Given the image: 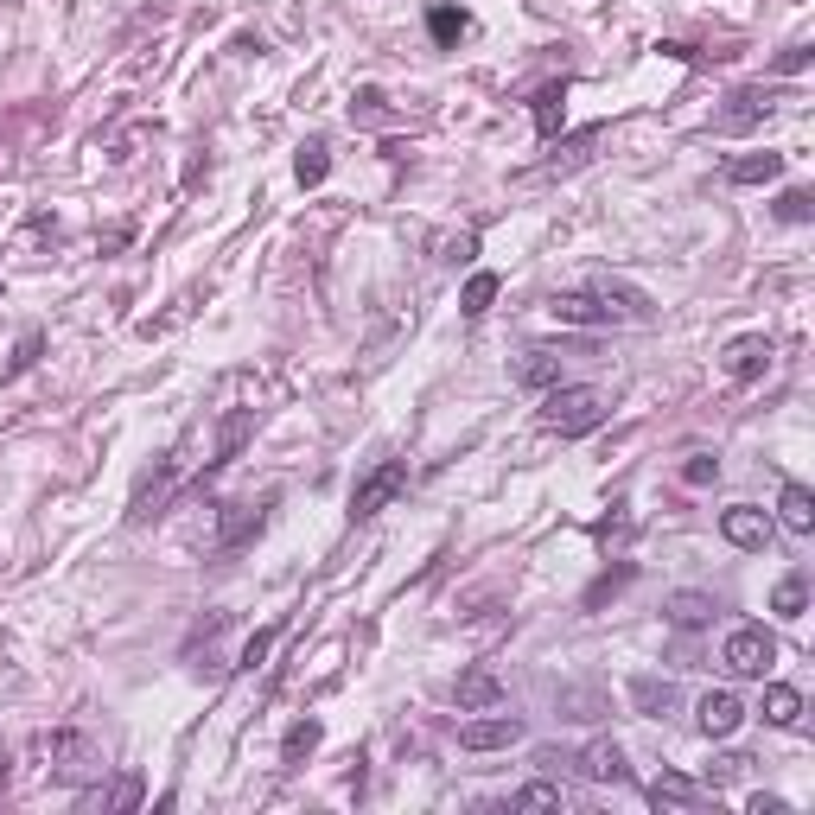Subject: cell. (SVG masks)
<instances>
[{
	"instance_id": "cell-21",
	"label": "cell",
	"mask_w": 815,
	"mask_h": 815,
	"mask_svg": "<svg viewBox=\"0 0 815 815\" xmlns=\"http://www.w3.org/2000/svg\"><path fill=\"white\" fill-rule=\"evenodd\" d=\"M497 287H504V281L478 268L472 281H465V293H459V312H465V319H484V312H491V300H497Z\"/></svg>"
},
{
	"instance_id": "cell-32",
	"label": "cell",
	"mask_w": 815,
	"mask_h": 815,
	"mask_svg": "<svg viewBox=\"0 0 815 815\" xmlns=\"http://www.w3.org/2000/svg\"><path fill=\"white\" fill-rule=\"evenodd\" d=\"M561 707H567V720H593L605 701L593 695V688H561Z\"/></svg>"
},
{
	"instance_id": "cell-14",
	"label": "cell",
	"mask_w": 815,
	"mask_h": 815,
	"mask_svg": "<svg viewBox=\"0 0 815 815\" xmlns=\"http://www.w3.org/2000/svg\"><path fill=\"white\" fill-rule=\"evenodd\" d=\"M784 172V153H745V160H726V185H771Z\"/></svg>"
},
{
	"instance_id": "cell-30",
	"label": "cell",
	"mask_w": 815,
	"mask_h": 815,
	"mask_svg": "<svg viewBox=\"0 0 815 815\" xmlns=\"http://www.w3.org/2000/svg\"><path fill=\"white\" fill-rule=\"evenodd\" d=\"M465 26H472V20H465L459 7H433V13H427V32H433V39H440V45H453V39H459Z\"/></svg>"
},
{
	"instance_id": "cell-15",
	"label": "cell",
	"mask_w": 815,
	"mask_h": 815,
	"mask_svg": "<svg viewBox=\"0 0 815 815\" xmlns=\"http://www.w3.org/2000/svg\"><path fill=\"white\" fill-rule=\"evenodd\" d=\"M650 803L656 809H695L701 803V784H695V777H682V771H663L650 784Z\"/></svg>"
},
{
	"instance_id": "cell-10",
	"label": "cell",
	"mask_w": 815,
	"mask_h": 815,
	"mask_svg": "<svg viewBox=\"0 0 815 815\" xmlns=\"http://www.w3.org/2000/svg\"><path fill=\"white\" fill-rule=\"evenodd\" d=\"M771 370V338H733L726 344V376H733V383H758V376Z\"/></svg>"
},
{
	"instance_id": "cell-4",
	"label": "cell",
	"mask_w": 815,
	"mask_h": 815,
	"mask_svg": "<svg viewBox=\"0 0 815 815\" xmlns=\"http://www.w3.org/2000/svg\"><path fill=\"white\" fill-rule=\"evenodd\" d=\"M516 739H523V720H516V714H491V707H484V720H465L459 726L465 752H504V745H516Z\"/></svg>"
},
{
	"instance_id": "cell-35",
	"label": "cell",
	"mask_w": 815,
	"mask_h": 815,
	"mask_svg": "<svg viewBox=\"0 0 815 815\" xmlns=\"http://www.w3.org/2000/svg\"><path fill=\"white\" fill-rule=\"evenodd\" d=\"M777 217H784V223H809V217H815L809 192H784V198H777Z\"/></svg>"
},
{
	"instance_id": "cell-5",
	"label": "cell",
	"mask_w": 815,
	"mask_h": 815,
	"mask_svg": "<svg viewBox=\"0 0 815 815\" xmlns=\"http://www.w3.org/2000/svg\"><path fill=\"white\" fill-rule=\"evenodd\" d=\"M39 745H45V758H51V765H58L64 777H83V771H96V765H102V758H96V745L83 739L77 726H58V733H45Z\"/></svg>"
},
{
	"instance_id": "cell-27",
	"label": "cell",
	"mask_w": 815,
	"mask_h": 815,
	"mask_svg": "<svg viewBox=\"0 0 815 815\" xmlns=\"http://www.w3.org/2000/svg\"><path fill=\"white\" fill-rule=\"evenodd\" d=\"M319 745V720H300V726H287V739H281V758L287 765H300V758Z\"/></svg>"
},
{
	"instance_id": "cell-12",
	"label": "cell",
	"mask_w": 815,
	"mask_h": 815,
	"mask_svg": "<svg viewBox=\"0 0 815 815\" xmlns=\"http://www.w3.org/2000/svg\"><path fill=\"white\" fill-rule=\"evenodd\" d=\"M777 523H784L790 535H809L815 529V497H809V484H784V491H777Z\"/></svg>"
},
{
	"instance_id": "cell-38",
	"label": "cell",
	"mask_w": 815,
	"mask_h": 815,
	"mask_svg": "<svg viewBox=\"0 0 815 815\" xmlns=\"http://www.w3.org/2000/svg\"><path fill=\"white\" fill-rule=\"evenodd\" d=\"M745 809H752V815H790V803H784V796H752Z\"/></svg>"
},
{
	"instance_id": "cell-8",
	"label": "cell",
	"mask_w": 815,
	"mask_h": 815,
	"mask_svg": "<svg viewBox=\"0 0 815 815\" xmlns=\"http://www.w3.org/2000/svg\"><path fill=\"white\" fill-rule=\"evenodd\" d=\"M548 312H554L561 325H618V312L605 306L593 287H586V293H554V300H548Z\"/></svg>"
},
{
	"instance_id": "cell-16",
	"label": "cell",
	"mask_w": 815,
	"mask_h": 815,
	"mask_svg": "<svg viewBox=\"0 0 815 815\" xmlns=\"http://www.w3.org/2000/svg\"><path fill=\"white\" fill-rule=\"evenodd\" d=\"M631 701L644 707V714L663 720V714H675V707H682V688H675V682H656V675H637V682H631Z\"/></svg>"
},
{
	"instance_id": "cell-36",
	"label": "cell",
	"mask_w": 815,
	"mask_h": 815,
	"mask_svg": "<svg viewBox=\"0 0 815 815\" xmlns=\"http://www.w3.org/2000/svg\"><path fill=\"white\" fill-rule=\"evenodd\" d=\"M109 803L115 809H134V803H141V777H121V784L109 790Z\"/></svg>"
},
{
	"instance_id": "cell-31",
	"label": "cell",
	"mask_w": 815,
	"mask_h": 815,
	"mask_svg": "<svg viewBox=\"0 0 815 815\" xmlns=\"http://www.w3.org/2000/svg\"><path fill=\"white\" fill-rule=\"evenodd\" d=\"M631 574H637V567H631V561H624V567H612V574H599L593 586H586V612H593V605H605V599H612V593H618V586H624V580H631Z\"/></svg>"
},
{
	"instance_id": "cell-17",
	"label": "cell",
	"mask_w": 815,
	"mask_h": 815,
	"mask_svg": "<svg viewBox=\"0 0 815 815\" xmlns=\"http://www.w3.org/2000/svg\"><path fill=\"white\" fill-rule=\"evenodd\" d=\"M561 121H567V83H548V90H535V134H542V141H554V134H561Z\"/></svg>"
},
{
	"instance_id": "cell-22",
	"label": "cell",
	"mask_w": 815,
	"mask_h": 815,
	"mask_svg": "<svg viewBox=\"0 0 815 815\" xmlns=\"http://www.w3.org/2000/svg\"><path fill=\"white\" fill-rule=\"evenodd\" d=\"M172 478H179V459H160V478H147L141 491H134V516H153L166 504V491H172Z\"/></svg>"
},
{
	"instance_id": "cell-20",
	"label": "cell",
	"mask_w": 815,
	"mask_h": 815,
	"mask_svg": "<svg viewBox=\"0 0 815 815\" xmlns=\"http://www.w3.org/2000/svg\"><path fill=\"white\" fill-rule=\"evenodd\" d=\"M765 720L771 726H796V720H803V695H796L790 682H771L765 688Z\"/></svg>"
},
{
	"instance_id": "cell-34",
	"label": "cell",
	"mask_w": 815,
	"mask_h": 815,
	"mask_svg": "<svg viewBox=\"0 0 815 815\" xmlns=\"http://www.w3.org/2000/svg\"><path fill=\"white\" fill-rule=\"evenodd\" d=\"M39 351H45V332H26V338H20V351H13V363H7V376L32 370V363H39Z\"/></svg>"
},
{
	"instance_id": "cell-7",
	"label": "cell",
	"mask_w": 815,
	"mask_h": 815,
	"mask_svg": "<svg viewBox=\"0 0 815 815\" xmlns=\"http://www.w3.org/2000/svg\"><path fill=\"white\" fill-rule=\"evenodd\" d=\"M739 720H745V701L733 695V688H707L701 695V733L707 739H733Z\"/></svg>"
},
{
	"instance_id": "cell-11",
	"label": "cell",
	"mask_w": 815,
	"mask_h": 815,
	"mask_svg": "<svg viewBox=\"0 0 815 815\" xmlns=\"http://www.w3.org/2000/svg\"><path fill=\"white\" fill-rule=\"evenodd\" d=\"M567 765H580L586 777H593V784H624V777H631V765H624V752L612 739H599V745H586L580 758H567Z\"/></svg>"
},
{
	"instance_id": "cell-23",
	"label": "cell",
	"mask_w": 815,
	"mask_h": 815,
	"mask_svg": "<svg viewBox=\"0 0 815 815\" xmlns=\"http://www.w3.org/2000/svg\"><path fill=\"white\" fill-rule=\"evenodd\" d=\"M561 803H567L561 784H523V790H510V809H561Z\"/></svg>"
},
{
	"instance_id": "cell-26",
	"label": "cell",
	"mask_w": 815,
	"mask_h": 815,
	"mask_svg": "<svg viewBox=\"0 0 815 815\" xmlns=\"http://www.w3.org/2000/svg\"><path fill=\"white\" fill-rule=\"evenodd\" d=\"M433 255H440V262H453V268H465L478 255V236L472 230H459V236H433Z\"/></svg>"
},
{
	"instance_id": "cell-18",
	"label": "cell",
	"mask_w": 815,
	"mask_h": 815,
	"mask_svg": "<svg viewBox=\"0 0 815 815\" xmlns=\"http://www.w3.org/2000/svg\"><path fill=\"white\" fill-rule=\"evenodd\" d=\"M262 529V510H249V504H223V529H217V548H242L249 535Z\"/></svg>"
},
{
	"instance_id": "cell-28",
	"label": "cell",
	"mask_w": 815,
	"mask_h": 815,
	"mask_svg": "<svg viewBox=\"0 0 815 815\" xmlns=\"http://www.w3.org/2000/svg\"><path fill=\"white\" fill-rule=\"evenodd\" d=\"M293 172H300V185H319L325 172H332V153H325V141L300 147V160H293Z\"/></svg>"
},
{
	"instance_id": "cell-1",
	"label": "cell",
	"mask_w": 815,
	"mask_h": 815,
	"mask_svg": "<svg viewBox=\"0 0 815 815\" xmlns=\"http://www.w3.org/2000/svg\"><path fill=\"white\" fill-rule=\"evenodd\" d=\"M605 421V389L593 383H554L548 402H542V427L561 433V440H586Z\"/></svg>"
},
{
	"instance_id": "cell-3",
	"label": "cell",
	"mask_w": 815,
	"mask_h": 815,
	"mask_svg": "<svg viewBox=\"0 0 815 815\" xmlns=\"http://www.w3.org/2000/svg\"><path fill=\"white\" fill-rule=\"evenodd\" d=\"M777 663V637L765 624H739L733 637H726V669L733 675H765Z\"/></svg>"
},
{
	"instance_id": "cell-33",
	"label": "cell",
	"mask_w": 815,
	"mask_h": 815,
	"mask_svg": "<svg viewBox=\"0 0 815 815\" xmlns=\"http://www.w3.org/2000/svg\"><path fill=\"white\" fill-rule=\"evenodd\" d=\"M714 478H720V459H714V453H688L682 484H695V491H701V484H714Z\"/></svg>"
},
{
	"instance_id": "cell-37",
	"label": "cell",
	"mask_w": 815,
	"mask_h": 815,
	"mask_svg": "<svg viewBox=\"0 0 815 815\" xmlns=\"http://www.w3.org/2000/svg\"><path fill=\"white\" fill-rule=\"evenodd\" d=\"M803 64H809V45H790L784 58H777V71H784V77H796V71H803Z\"/></svg>"
},
{
	"instance_id": "cell-25",
	"label": "cell",
	"mask_w": 815,
	"mask_h": 815,
	"mask_svg": "<svg viewBox=\"0 0 815 815\" xmlns=\"http://www.w3.org/2000/svg\"><path fill=\"white\" fill-rule=\"evenodd\" d=\"M803 605H809V580H803V574H790L784 586H777L771 612H777V618H803Z\"/></svg>"
},
{
	"instance_id": "cell-6",
	"label": "cell",
	"mask_w": 815,
	"mask_h": 815,
	"mask_svg": "<svg viewBox=\"0 0 815 815\" xmlns=\"http://www.w3.org/2000/svg\"><path fill=\"white\" fill-rule=\"evenodd\" d=\"M720 535L733 548H765L771 542V516L758 504H733V510H720Z\"/></svg>"
},
{
	"instance_id": "cell-9",
	"label": "cell",
	"mask_w": 815,
	"mask_h": 815,
	"mask_svg": "<svg viewBox=\"0 0 815 815\" xmlns=\"http://www.w3.org/2000/svg\"><path fill=\"white\" fill-rule=\"evenodd\" d=\"M453 701H459V714H484V707L504 701V682H497V675L484 669V663H472V669H465L459 682H453Z\"/></svg>"
},
{
	"instance_id": "cell-13",
	"label": "cell",
	"mask_w": 815,
	"mask_h": 815,
	"mask_svg": "<svg viewBox=\"0 0 815 815\" xmlns=\"http://www.w3.org/2000/svg\"><path fill=\"white\" fill-rule=\"evenodd\" d=\"M714 593H675L669 605H663V618L675 624V631H701V624H714Z\"/></svg>"
},
{
	"instance_id": "cell-2",
	"label": "cell",
	"mask_w": 815,
	"mask_h": 815,
	"mask_svg": "<svg viewBox=\"0 0 815 815\" xmlns=\"http://www.w3.org/2000/svg\"><path fill=\"white\" fill-rule=\"evenodd\" d=\"M408 491V459H383L370 478H357V491H351V516L363 523V516H376V510H389L395 497Z\"/></svg>"
},
{
	"instance_id": "cell-24",
	"label": "cell",
	"mask_w": 815,
	"mask_h": 815,
	"mask_svg": "<svg viewBox=\"0 0 815 815\" xmlns=\"http://www.w3.org/2000/svg\"><path fill=\"white\" fill-rule=\"evenodd\" d=\"M758 115H771V96H758V90H739V96H733V109H726V128H752Z\"/></svg>"
},
{
	"instance_id": "cell-19",
	"label": "cell",
	"mask_w": 815,
	"mask_h": 815,
	"mask_svg": "<svg viewBox=\"0 0 815 815\" xmlns=\"http://www.w3.org/2000/svg\"><path fill=\"white\" fill-rule=\"evenodd\" d=\"M516 383H523V389H554V383H561V357H554V351H529L523 363H516Z\"/></svg>"
},
{
	"instance_id": "cell-29",
	"label": "cell",
	"mask_w": 815,
	"mask_h": 815,
	"mask_svg": "<svg viewBox=\"0 0 815 815\" xmlns=\"http://www.w3.org/2000/svg\"><path fill=\"white\" fill-rule=\"evenodd\" d=\"M274 637H281V624H268V631H255L249 644H242V656H236V669H242V675H255V669H262V656L274 650Z\"/></svg>"
}]
</instances>
